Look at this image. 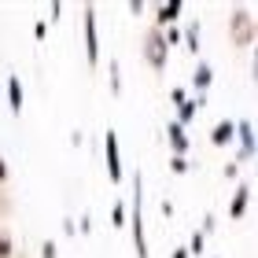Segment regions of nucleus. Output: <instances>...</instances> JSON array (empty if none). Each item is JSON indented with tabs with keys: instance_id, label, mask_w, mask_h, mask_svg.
I'll return each instance as SVG.
<instances>
[{
	"instance_id": "f257e3e1",
	"label": "nucleus",
	"mask_w": 258,
	"mask_h": 258,
	"mask_svg": "<svg viewBox=\"0 0 258 258\" xmlns=\"http://www.w3.org/2000/svg\"><path fill=\"white\" fill-rule=\"evenodd\" d=\"M140 203H144V181H140V173H137V177H133V214H129V229H133V247H137V258H148L144 214H140Z\"/></svg>"
},
{
	"instance_id": "f03ea898",
	"label": "nucleus",
	"mask_w": 258,
	"mask_h": 258,
	"mask_svg": "<svg viewBox=\"0 0 258 258\" xmlns=\"http://www.w3.org/2000/svg\"><path fill=\"white\" fill-rule=\"evenodd\" d=\"M144 59L151 70H166V59H170V48H166V41H162V30L159 26H151L144 33Z\"/></svg>"
},
{
	"instance_id": "7ed1b4c3",
	"label": "nucleus",
	"mask_w": 258,
	"mask_h": 258,
	"mask_svg": "<svg viewBox=\"0 0 258 258\" xmlns=\"http://www.w3.org/2000/svg\"><path fill=\"white\" fill-rule=\"evenodd\" d=\"M103 159H107V177L118 184L125 177V170H122V151H118V133L114 129H107V137H103Z\"/></svg>"
},
{
	"instance_id": "20e7f679",
	"label": "nucleus",
	"mask_w": 258,
	"mask_h": 258,
	"mask_svg": "<svg viewBox=\"0 0 258 258\" xmlns=\"http://www.w3.org/2000/svg\"><path fill=\"white\" fill-rule=\"evenodd\" d=\"M85 59H100V33H96V8H85Z\"/></svg>"
},
{
	"instance_id": "39448f33",
	"label": "nucleus",
	"mask_w": 258,
	"mask_h": 258,
	"mask_svg": "<svg viewBox=\"0 0 258 258\" xmlns=\"http://www.w3.org/2000/svg\"><path fill=\"white\" fill-rule=\"evenodd\" d=\"M229 37L232 44H240V48H247V44L254 41V26H251V8H243L236 15V26H229Z\"/></svg>"
},
{
	"instance_id": "423d86ee",
	"label": "nucleus",
	"mask_w": 258,
	"mask_h": 258,
	"mask_svg": "<svg viewBox=\"0 0 258 258\" xmlns=\"http://www.w3.org/2000/svg\"><path fill=\"white\" fill-rule=\"evenodd\" d=\"M236 137H240V162H247L254 155V125L247 118L236 122Z\"/></svg>"
},
{
	"instance_id": "0eeeda50",
	"label": "nucleus",
	"mask_w": 258,
	"mask_h": 258,
	"mask_svg": "<svg viewBox=\"0 0 258 258\" xmlns=\"http://www.w3.org/2000/svg\"><path fill=\"white\" fill-rule=\"evenodd\" d=\"M236 140V118H225V122H218L214 125V133H210V144L214 148H225Z\"/></svg>"
},
{
	"instance_id": "6e6552de",
	"label": "nucleus",
	"mask_w": 258,
	"mask_h": 258,
	"mask_svg": "<svg viewBox=\"0 0 258 258\" xmlns=\"http://www.w3.org/2000/svg\"><path fill=\"white\" fill-rule=\"evenodd\" d=\"M181 11H184L181 0H173V4H159V8H155V22H159V30H166L170 22H177V19H181Z\"/></svg>"
},
{
	"instance_id": "1a4fd4ad",
	"label": "nucleus",
	"mask_w": 258,
	"mask_h": 258,
	"mask_svg": "<svg viewBox=\"0 0 258 258\" xmlns=\"http://www.w3.org/2000/svg\"><path fill=\"white\" fill-rule=\"evenodd\" d=\"M247 203H251V184H240V188H236V196L229 199V218H243Z\"/></svg>"
},
{
	"instance_id": "9d476101",
	"label": "nucleus",
	"mask_w": 258,
	"mask_h": 258,
	"mask_svg": "<svg viewBox=\"0 0 258 258\" xmlns=\"http://www.w3.org/2000/svg\"><path fill=\"white\" fill-rule=\"evenodd\" d=\"M166 137H170V148H173V155H184L188 151V133L177 125V122H170L166 125Z\"/></svg>"
},
{
	"instance_id": "9b49d317",
	"label": "nucleus",
	"mask_w": 258,
	"mask_h": 258,
	"mask_svg": "<svg viewBox=\"0 0 258 258\" xmlns=\"http://www.w3.org/2000/svg\"><path fill=\"white\" fill-rule=\"evenodd\" d=\"M210 81H214V70H210V63H199V67H196V74H192V89L199 92V96H207Z\"/></svg>"
},
{
	"instance_id": "f8f14e48",
	"label": "nucleus",
	"mask_w": 258,
	"mask_h": 258,
	"mask_svg": "<svg viewBox=\"0 0 258 258\" xmlns=\"http://www.w3.org/2000/svg\"><path fill=\"white\" fill-rule=\"evenodd\" d=\"M203 100H207V96H199V100H188V103H181V107H177V125H181V129H184V125H188V122L196 118V111L203 107Z\"/></svg>"
},
{
	"instance_id": "ddd939ff",
	"label": "nucleus",
	"mask_w": 258,
	"mask_h": 258,
	"mask_svg": "<svg viewBox=\"0 0 258 258\" xmlns=\"http://www.w3.org/2000/svg\"><path fill=\"white\" fill-rule=\"evenodd\" d=\"M8 103H11V111H22V81L19 78H8Z\"/></svg>"
},
{
	"instance_id": "4468645a",
	"label": "nucleus",
	"mask_w": 258,
	"mask_h": 258,
	"mask_svg": "<svg viewBox=\"0 0 258 258\" xmlns=\"http://www.w3.org/2000/svg\"><path fill=\"white\" fill-rule=\"evenodd\" d=\"M0 258H15V240L0 229Z\"/></svg>"
},
{
	"instance_id": "2eb2a0df",
	"label": "nucleus",
	"mask_w": 258,
	"mask_h": 258,
	"mask_svg": "<svg viewBox=\"0 0 258 258\" xmlns=\"http://www.w3.org/2000/svg\"><path fill=\"white\" fill-rule=\"evenodd\" d=\"M181 37H184V41H188V48H192V52H199V22H192V26H188V30H184V33H181Z\"/></svg>"
},
{
	"instance_id": "dca6fc26",
	"label": "nucleus",
	"mask_w": 258,
	"mask_h": 258,
	"mask_svg": "<svg viewBox=\"0 0 258 258\" xmlns=\"http://www.w3.org/2000/svg\"><path fill=\"white\" fill-rule=\"evenodd\" d=\"M107 74H111V92L118 96V92H122V70H118V63H111V67H107Z\"/></svg>"
},
{
	"instance_id": "f3484780",
	"label": "nucleus",
	"mask_w": 258,
	"mask_h": 258,
	"mask_svg": "<svg viewBox=\"0 0 258 258\" xmlns=\"http://www.w3.org/2000/svg\"><path fill=\"white\" fill-rule=\"evenodd\" d=\"M125 221H129V214H125V207H122V203H114V210H111V225H114V229H122Z\"/></svg>"
},
{
	"instance_id": "a211bd4d",
	"label": "nucleus",
	"mask_w": 258,
	"mask_h": 258,
	"mask_svg": "<svg viewBox=\"0 0 258 258\" xmlns=\"http://www.w3.org/2000/svg\"><path fill=\"white\" fill-rule=\"evenodd\" d=\"M203 243H207V236H203V232H196V236H192V243H188L184 251H188V254H203Z\"/></svg>"
},
{
	"instance_id": "6ab92c4d",
	"label": "nucleus",
	"mask_w": 258,
	"mask_h": 258,
	"mask_svg": "<svg viewBox=\"0 0 258 258\" xmlns=\"http://www.w3.org/2000/svg\"><path fill=\"white\" fill-rule=\"evenodd\" d=\"M41 258H59V247H55V240H44V243H41Z\"/></svg>"
},
{
	"instance_id": "aec40b11",
	"label": "nucleus",
	"mask_w": 258,
	"mask_h": 258,
	"mask_svg": "<svg viewBox=\"0 0 258 258\" xmlns=\"http://www.w3.org/2000/svg\"><path fill=\"white\" fill-rule=\"evenodd\" d=\"M170 103H173V107H181V103H188V92H184V89H170Z\"/></svg>"
},
{
	"instance_id": "412c9836",
	"label": "nucleus",
	"mask_w": 258,
	"mask_h": 258,
	"mask_svg": "<svg viewBox=\"0 0 258 258\" xmlns=\"http://www.w3.org/2000/svg\"><path fill=\"white\" fill-rule=\"evenodd\" d=\"M170 166H173V173H188V159H184V155H173Z\"/></svg>"
},
{
	"instance_id": "4be33fe9",
	"label": "nucleus",
	"mask_w": 258,
	"mask_h": 258,
	"mask_svg": "<svg viewBox=\"0 0 258 258\" xmlns=\"http://www.w3.org/2000/svg\"><path fill=\"white\" fill-rule=\"evenodd\" d=\"M33 37H37V41L48 37V22H37V26H33Z\"/></svg>"
},
{
	"instance_id": "5701e85b",
	"label": "nucleus",
	"mask_w": 258,
	"mask_h": 258,
	"mask_svg": "<svg viewBox=\"0 0 258 258\" xmlns=\"http://www.w3.org/2000/svg\"><path fill=\"white\" fill-rule=\"evenodd\" d=\"M78 229H81V232H85V236H89V232H92V218L85 214V218H81V221H78Z\"/></svg>"
},
{
	"instance_id": "b1692460",
	"label": "nucleus",
	"mask_w": 258,
	"mask_h": 258,
	"mask_svg": "<svg viewBox=\"0 0 258 258\" xmlns=\"http://www.w3.org/2000/svg\"><path fill=\"white\" fill-rule=\"evenodd\" d=\"M8 181V162H4V155H0V184Z\"/></svg>"
},
{
	"instance_id": "393cba45",
	"label": "nucleus",
	"mask_w": 258,
	"mask_h": 258,
	"mask_svg": "<svg viewBox=\"0 0 258 258\" xmlns=\"http://www.w3.org/2000/svg\"><path fill=\"white\" fill-rule=\"evenodd\" d=\"M170 258H188V251H184V247H177V251H173Z\"/></svg>"
}]
</instances>
